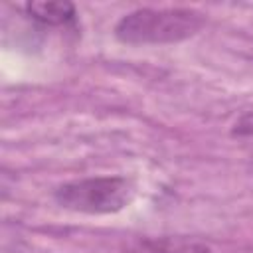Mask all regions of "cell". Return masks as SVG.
Returning a JSON list of instances; mask_svg holds the SVG:
<instances>
[{
  "label": "cell",
  "instance_id": "cell-2",
  "mask_svg": "<svg viewBox=\"0 0 253 253\" xmlns=\"http://www.w3.org/2000/svg\"><path fill=\"white\" fill-rule=\"evenodd\" d=\"M134 196L132 184L123 176H93L61 184L53 198L71 211L79 213H115L130 204Z\"/></svg>",
  "mask_w": 253,
  "mask_h": 253
},
{
  "label": "cell",
  "instance_id": "cell-4",
  "mask_svg": "<svg viewBox=\"0 0 253 253\" xmlns=\"http://www.w3.org/2000/svg\"><path fill=\"white\" fill-rule=\"evenodd\" d=\"M26 14L45 26H65L75 18V6L71 2H45L36 0L24 6Z\"/></svg>",
  "mask_w": 253,
  "mask_h": 253
},
{
  "label": "cell",
  "instance_id": "cell-3",
  "mask_svg": "<svg viewBox=\"0 0 253 253\" xmlns=\"http://www.w3.org/2000/svg\"><path fill=\"white\" fill-rule=\"evenodd\" d=\"M123 253H211L206 243L184 237H132Z\"/></svg>",
  "mask_w": 253,
  "mask_h": 253
},
{
  "label": "cell",
  "instance_id": "cell-1",
  "mask_svg": "<svg viewBox=\"0 0 253 253\" xmlns=\"http://www.w3.org/2000/svg\"><path fill=\"white\" fill-rule=\"evenodd\" d=\"M204 26V16L190 8H138L123 16L115 36L123 43H176L192 38Z\"/></svg>",
  "mask_w": 253,
  "mask_h": 253
}]
</instances>
